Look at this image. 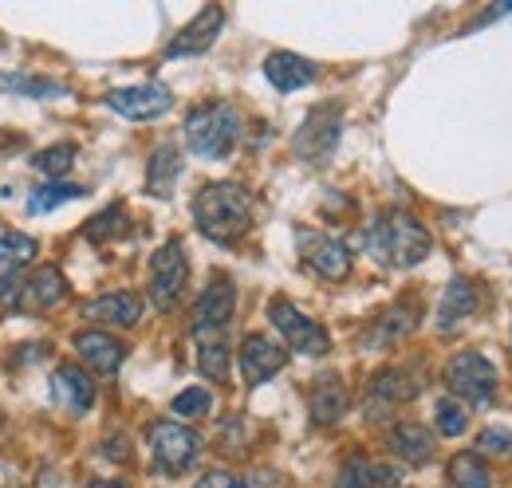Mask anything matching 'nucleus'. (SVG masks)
Instances as JSON below:
<instances>
[{"label":"nucleus","instance_id":"obj_1","mask_svg":"<svg viewBox=\"0 0 512 488\" xmlns=\"http://www.w3.org/2000/svg\"><path fill=\"white\" fill-rule=\"evenodd\" d=\"M363 248L386 264V268H418L426 256H430V233H426V225L414 217V213H406V209H383L367 229H363Z\"/></svg>","mask_w":512,"mask_h":488},{"label":"nucleus","instance_id":"obj_2","mask_svg":"<svg viewBox=\"0 0 512 488\" xmlns=\"http://www.w3.org/2000/svg\"><path fill=\"white\" fill-rule=\"evenodd\" d=\"M197 229L217 244H233L253 225V193L237 182H209L193 197Z\"/></svg>","mask_w":512,"mask_h":488},{"label":"nucleus","instance_id":"obj_3","mask_svg":"<svg viewBox=\"0 0 512 488\" xmlns=\"http://www.w3.org/2000/svg\"><path fill=\"white\" fill-rule=\"evenodd\" d=\"M241 142V111L233 103H201L186 115V146L205 162H221Z\"/></svg>","mask_w":512,"mask_h":488},{"label":"nucleus","instance_id":"obj_4","mask_svg":"<svg viewBox=\"0 0 512 488\" xmlns=\"http://www.w3.org/2000/svg\"><path fill=\"white\" fill-rule=\"evenodd\" d=\"M146 441H150L154 469L162 477H182L201 457V437L190 426H182V422H154L146 429Z\"/></svg>","mask_w":512,"mask_h":488},{"label":"nucleus","instance_id":"obj_5","mask_svg":"<svg viewBox=\"0 0 512 488\" xmlns=\"http://www.w3.org/2000/svg\"><path fill=\"white\" fill-rule=\"evenodd\" d=\"M339 134H343V107L339 103H323V107H312L308 119L300 122V130L292 138V150L308 166H327V158L339 146Z\"/></svg>","mask_w":512,"mask_h":488},{"label":"nucleus","instance_id":"obj_6","mask_svg":"<svg viewBox=\"0 0 512 488\" xmlns=\"http://www.w3.org/2000/svg\"><path fill=\"white\" fill-rule=\"evenodd\" d=\"M497 382H501L497 366L489 363L481 351H457L446 363L449 394H457L461 402H477V406H481V402H493Z\"/></svg>","mask_w":512,"mask_h":488},{"label":"nucleus","instance_id":"obj_7","mask_svg":"<svg viewBox=\"0 0 512 488\" xmlns=\"http://www.w3.org/2000/svg\"><path fill=\"white\" fill-rule=\"evenodd\" d=\"M268 319H272V327L284 335L288 351H300V355H312V359H320V355L331 351V335L323 331L312 315H304L292 300L276 296V300L268 304Z\"/></svg>","mask_w":512,"mask_h":488},{"label":"nucleus","instance_id":"obj_8","mask_svg":"<svg viewBox=\"0 0 512 488\" xmlns=\"http://www.w3.org/2000/svg\"><path fill=\"white\" fill-rule=\"evenodd\" d=\"M186 280H190L186 248H182V241H166L150 256V300H154V307L158 311H170V307L182 300Z\"/></svg>","mask_w":512,"mask_h":488},{"label":"nucleus","instance_id":"obj_9","mask_svg":"<svg viewBox=\"0 0 512 488\" xmlns=\"http://www.w3.org/2000/svg\"><path fill=\"white\" fill-rule=\"evenodd\" d=\"M296 248L304 256V264L323 276V280H347L351 276V252L347 244L327 237V233H316V229H296Z\"/></svg>","mask_w":512,"mask_h":488},{"label":"nucleus","instance_id":"obj_10","mask_svg":"<svg viewBox=\"0 0 512 488\" xmlns=\"http://www.w3.org/2000/svg\"><path fill=\"white\" fill-rule=\"evenodd\" d=\"M107 107L123 119L134 122H150L162 119L170 107H174V91L166 83H134V87H115L107 95Z\"/></svg>","mask_w":512,"mask_h":488},{"label":"nucleus","instance_id":"obj_11","mask_svg":"<svg viewBox=\"0 0 512 488\" xmlns=\"http://www.w3.org/2000/svg\"><path fill=\"white\" fill-rule=\"evenodd\" d=\"M233 311H237V288L229 276L217 272L209 280V288L201 292V300L193 304V335H217L221 327H229Z\"/></svg>","mask_w":512,"mask_h":488},{"label":"nucleus","instance_id":"obj_12","mask_svg":"<svg viewBox=\"0 0 512 488\" xmlns=\"http://www.w3.org/2000/svg\"><path fill=\"white\" fill-rule=\"evenodd\" d=\"M237 363H241V378L245 386H260L268 382L272 374H280L288 366V347L272 343L268 335H245L241 339V351H237Z\"/></svg>","mask_w":512,"mask_h":488},{"label":"nucleus","instance_id":"obj_13","mask_svg":"<svg viewBox=\"0 0 512 488\" xmlns=\"http://www.w3.org/2000/svg\"><path fill=\"white\" fill-rule=\"evenodd\" d=\"M52 402L56 410H64L67 418H83L95 406V382L87 370L75 363H60L52 370Z\"/></svg>","mask_w":512,"mask_h":488},{"label":"nucleus","instance_id":"obj_14","mask_svg":"<svg viewBox=\"0 0 512 488\" xmlns=\"http://www.w3.org/2000/svg\"><path fill=\"white\" fill-rule=\"evenodd\" d=\"M221 24H225V8L221 4H205L190 24L170 40L166 56L178 60V56H201V52H209L213 40H217V32H221Z\"/></svg>","mask_w":512,"mask_h":488},{"label":"nucleus","instance_id":"obj_15","mask_svg":"<svg viewBox=\"0 0 512 488\" xmlns=\"http://www.w3.org/2000/svg\"><path fill=\"white\" fill-rule=\"evenodd\" d=\"M418 390H422V382H418V374L410 366H386V370H379L371 378V386H367V410L371 406L375 410H390L398 402H410Z\"/></svg>","mask_w":512,"mask_h":488},{"label":"nucleus","instance_id":"obj_16","mask_svg":"<svg viewBox=\"0 0 512 488\" xmlns=\"http://www.w3.org/2000/svg\"><path fill=\"white\" fill-rule=\"evenodd\" d=\"M71 347H75V355L83 363L91 366V370H99V374H115L123 366V359H127V347L115 335H107V331H79L71 339Z\"/></svg>","mask_w":512,"mask_h":488},{"label":"nucleus","instance_id":"obj_17","mask_svg":"<svg viewBox=\"0 0 512 488\" xmlns=\"http://www.w3.org/2000/svg\"><path fill=\"white\" fill-rule=\"evenodd\" d=\"M67 300V276L56 264L36 268L24 280V296H20V311H52L56 304Z\"/></svg>","mask_w":512,"mask_h":488},{"label":"nucleus","instance_id":"obj_18","mask_svg":"<svg viewBox=\"0 0 512 488\" xmlns=\"http://www.w3.org/2000/svg\"><path fill=\"white\" fill-rule=\"evenodd\" d=\"M481 304V292H477V284L473 280H465V276H457V280H449V288L442 292V304L434 311V319H438V331L449 335L453 327H461L473 311Z\"/></svg>","mask_w":512,"mask_h":488},{"label":"nucleus","instance_id":"obj_19","mask_svg":"<svg viewBox=\"0 0 512 488\" xmlns=\"http://www.w3.org/2000/svg\"><path fill=\"white\" fill-rule=\"evenodd\" d=\"M83 319L107 323V327H134L142 319V300L134 292H107L83 304Z\"/></svg>","mask_w":512,"mask_h":488},{"label":"nucleus","instance_id":"obj_20","mask_svg":"<svg viewBox=\"0 0 512 488\" xmlns=\"http://www.w3.org/2000/svg\"><path fill=\"white\" fill-rule=\"evenodd\" d=\"M347 406H351V394H347V386L335 374L316 378V386L308 394V410H312V422L316 426H335L347 414Z\"/></svg>","mask_w":512,"mask_h":488},{"label":"nucleus","instance_id":"obj_21","mask_svg":"<svg viewBox=\"0 0 512 488\" xmlns=\"http://www.w3.org/2000/svg\"><path fill=\"white\" fill-rule=\"evenodd\" d=\"M264 79L276 87V91H300L316 79V63L296 56V52H272L264 60Z\"/></svg>","mask_w":512,"mask_h":488},{"label":"nucleus","instance_id":"obj_22","mask_svg":"<svg viewBox=\"0 0 512 488\" xmlns=\"http://www.w3.org/2000/svg\"><path fill=\"white\" fill-rule=\"evenodd\" d=\"M390 449L410 465H426L434 457V437L418 422H398V426H390Z\"/></svg>","mask_w":512,"mask_h":488},{"label":"nucleus","instance_id":"obj_23","mask_svg":"<svg viewBox=\"0 0 512 488\" xmlns=\"http://www.w3.org/2000/svg\"><path fill=\"white\" fill-rule=\"evenodd\" d=\"M178 178H182V154H178V146L162 142V146L150 154V166H146V189H150L154 197H170Z\"/></svg>","mask_w":512,"mask_h":488},{"label":"nucleus","instance_id":"obj_24","mask_svg":"<svg viewBox=\"0 0 512 488\" xmlns=\"http://www.w3.org/2000/svg\"><path fill=\"white\" fill-rule=\"evenodd\" d=\"M418 327V304L414 300H406V304H394L390 311H383L379 319H375V331L367 335L375 347H386V343H398L402 335H410Z\"/></svg>","mask_w":512,"mask_h":488},{"label":"nucleus","instance_id":"obj_25","mask_svg":"<svg viewBox=\"0 0 512 488\" xmlns=\"http://www.w3.org/2000/svg\"><path fill=\"white\" fill-rule=\"evenodd\" d=\"M335 488H394V469L375 465L367 457H351L339 473V485Z\"/></svg>","mask_w":512,"mask_h":488},{"label":"nucleus","instance_id":"obj_26","mask_svg":"<svg viewBox=\"0 0 512 488\" xmlns=\"http://www.w3.org/2000/svg\"><path fill=\"white\" fill-rule=\"evenodd\" d=\"M197 370L209 382H229V347L221 335H201L197 343Z\"/></svg>","mask_w":512,"mask_h":488},{"label":"nucleus","instance_id":"obj_27","mask_svg":"<svg viewBox=\"0 0 512 488\" xmlns=\"http://www.w3.org/2000/svg\"><path fill=\"white\" fill-rule=\"evenodd\" d=\"M0 91H16L24 99H60V95H67L60 79H44V75H0Z\"/></svg>","mask_w":512,"mask_h":488},{"label":"nucleus","instance_id":"obj_28","mask_svg":"<svg viewBox=\"0 0 512 488\" xmlns=\"http://www.w3.org/2000/svg\"><path fill=\"white\" fill-rule=\"evenodd\" d=\"M36 241L28 233H0V276H16L24 264H32Z\"/></svg>","mask_w":512,"mask_h":488},{"label":"nucleus","instance_id":"obj_29","mask_svg":"<svg viewBox=\"0 0 512 488\" xmlns=\"http://www.w3.org/2000/svg\"><path fill=\"white\" fill-rule=\"evenodd\" d=\"M83 193H87L83 185L48 182V185H40V189H32V197H28V213H32V217L52 213V209H60V205H67V201H79Z\"/></svg>","mask_w":512,"mask_h":488},{"label":"nucleus","instance_id":"obj_30","mask_svg":"<svg viewBox=\"0 0 512 488\" xmlns=\"http://www.w3.org/2000/svg\"><path fill=\"white\" fill-rule=\"evenodd\" d=\"M75 158H79V146H75V142H56V146L40 150V154L32 158V166H36V174H44L48 182H60L67 170L75 166Z\"/></svg>","mask_w":512,"mask_h":488},{"label":"nucleus","instance_id":"obj_31","mask_svg":"<svg viewBox=\"0 0 512 488\" xmlns=\"http://www.w3.org/2000/svg\"><path fill=\"white\" fill-rule=\"evenodd\" d=\"M449 488H489V469L481 453H457L449 465Z\"/></svg>","mask_w":512,"mask_h":488},{"label":"nucleus","instance_id":"obj_32","mask_svg":"<svg viewBox=\"0 0 512 488\" xmlns=\"http://www.w3.org/2000/svg\"><path fill=\"white\" fill-rule=\"evenodd\" d=\"M127 233V205H107L99 217H91L87 221V237L91 241H115V237H123Z\"/></svg>","mask_w":512,"mask_h":488},{"label":"nucleus","instance_id":"obj_33","mask_svg":"<svg viewBox=\"0 0 512 488\" xmlns=\"http://www.w3.org/2000/svg\"><path fill=\"white\" fill-rule=\"evenodd\" d=\"M213 410V394L205 390V386H190V390H182L174 402H170V414L178 418V422H190V418H205Z\"/></svg>","mask_w":512,"mask_h":488},{"label":"nucleus","instance_id":"obj_34","mask_svg":"<svg viewBox=\"0 0 512 488\" xmlns=\"http://www.w3.org/2000/svg\"><path fill=\"white\" fill-rule=\"evenodd\" d=\"M434 422H438V429H442L446 437H461L465 426H469V410H465V402L438 398V402H434Z\"/></svg>","mask_w":512,"mask_h":488},{"label":"nucleus","instance_id":"obj_35","mask_svg":"<svg viewBox=\"0 0 512 488\" xmlns=\"http://www.w3.org/2000/svg\"><path fill=\"white\" fill-rule=\"evenodd\" d=\"M477 445H481V457H512V433L509 429H485Z\"/></svg>","mask_w":512,"mask_h":488},{"label":"nucleus","instance_id":"obj_36","mask_svg":"<svg viewBox=\"0 0 512 488\" xmlns=\"http://www.w3.org/2000/svg\"><path fill=\"white\" fill-rule=\"evenodd\" d=\"M24 280L20 276H0V307H20Z\"/></svg>","mask_w":512,"mask_h":488},{"label":"nucleus","instance_id":"obj_37","mask_svg":"<svg viewBox=\"0 0 512 488\" xmlns=\"http://www.w3.org/2000/svg\"><path fill=\"white\" fill-rule=\"evenodd\" d=\"M193 488H253V485H249V481H237V477H229V473H205Z\"/></svg>","mask_w":512,"mask_h":488},{"label":"nucleus","instance_id":"obj_38","mask_svg":"<svg viewBox=\"0 0 512 488\" xmlns=\"http://www.w3.org/2000/svg\"><path fill=\"white\" fill-rule=\"evenodd\" d=\"M87 488H130L127 481H115V477H99V481H91Z\"/></svg>","mask_w":512,"mask_h":488}]
</instances>
